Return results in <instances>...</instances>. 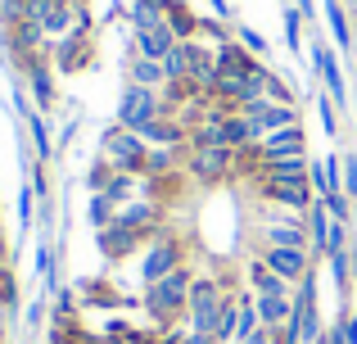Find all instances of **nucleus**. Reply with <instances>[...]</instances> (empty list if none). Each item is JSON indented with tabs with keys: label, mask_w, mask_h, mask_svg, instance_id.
<instances>
[{
	"label": "nucleus",
	"mask_w": 357,
	"mask_h": 344,
	"mask_svg": "<svg viewBox=\"0 0 357 344\" xmlns=\"http://www.w3.org/2000/svg\"><path fill=\"white\" fill-rule=\"evenodd\" d=\"M249 163L262 168H307V154H303V136L298 127H285V132H271L258 150H249Z\"/></svg>",
	"instance_id": "f257e3e1"
},
{
	"label": "nucleus",
	"mask_w": 357,
	"mask_h": 344,
	"mask_svg": "<svg viewBox=\"0 0 357 344\" xmlns=\"http://www.w3.org/2000/svg\"><path fill=\"white\" fill-rule=\"evenodd\" d=\"M163 114H167V105H163L158 91L127 87V91H122V105H118V127H127V132H145V127L158 123Z\"/></svg>",
	"instance_id": "f03ea898"
},
{
	"label": "nucleus",
	"mask_w": 357,
	"mask_h": 344,
	"mask_svg": "<svg viewBox=\"0 0 357 344\" xmlns=\"http://www.w3.org/2000/svg\"><path fill=\"white\" fill-rule=\"evenodd\" d=\"M185 308H190V331L218 336V317H222V308H227V299H222L218 281L199 276V281H190V299H185Z\"/></svg>",
	"instance_id": "7ed1b4c3"
},
{
	"label": "nucleus",
	"mask_w": 357,
	"mask_h": 344,
	"mask_svg": "<svg viewBox=\"0 0 357 344\" xmlns=\"http://www.w3.org/2000/svg\"><path fill=\"white\" fill-rule=\"evenodd\" d=\"M145 154H149V145L136 132H127V127H114L105 136V163L114 172H145Z\"/></svg>",
	"instance_id": "20e7f679"
},
{
	"label": "nucleus",
	"mask_w": 357,
	"mask_h": 344,
	"mask_svg": "<svg viewBox=\"0 0 357 344\" xmlns=\"http://www.w3.org/2000/svg\"><path fill=\"white\" fill-rule=\"evenodd\" d=\"M185 299H190V281H185V272H172V276H163V281L145 285V308L154 313V317H172V313H181Z\"/></svg>",
	"instance_id": "39448f33"
},
{
	"label": "nucleus",
	"mask_w": 357,
	"mask_h": 344,
	"mask_svg": "<svg viewBox=\"0 0 357 344\" xmlns=\"http://www.w3.org/2000/svg\"><path fill=\"white\" fill-rule=\"evenodd\" d=\"M231 163H236V150L222 141H190V168L199 181H218V177L231 172Z\"/></svg>",
	"instance_id": "423d86ee"
},
{
	"label": "nucleus",
	"mask_w": 357,
	"mask_h": 344,
	"mask_svg": "<svg viewBox=\"0 0 357 344\" xmlns=\"http://www.w3.org/2000/svg\"><path fill=\"white\" fill-rule=\"evenodd\" d=\"M262 236H267V245H303V249H307L303 213L280 209V204H271V213L262 218Z\"/></svg>",
	"instance_id": "0eeeda50"
},
{
	"label": "nucleus",
	"mask_w": 357,
	"mask_h": 344,
	"mask_svg": "<svg viewBox=\"0 0 357 344\" xmlns=\"http://www.w3.org/2000/svg\"><path fill=\"white\" fill-rule=\"evenodd\" d=\"M154 222H158V200H127V204H114L105 227H127V231H140V236H145Z\"/></svg>",
	"instance_id": "6e6552de"
},
{
	"label": "nucleus",
	"mask_w": 357,
	"mask_h": 344,
	"mask_svg": "<svg viewBox=\"0 0 357 344\" xmlns=\"http://www.w3.org/2000/svg\"><path fill=\"white\" fill-rule=\"evenodd\" d=\"M262 263H267L276 276H285L289 285H298L307 276V249L303 245H267Z\"/></svg>",
	"instance_id": "1a4fd4ad"
},
{
	"label": "nucleus",
	"mask_w": 357,
	"mask_h": 344,
	"mask_svg": "<svg viewBox=\"0 0 357 344\" xmlns=\"http://www.w3.org/2000/svg\"><path fill=\"white\" fill-rule=\"evenodd\" d=\"M176 263H181V254H176V249L163 240V245H154L145 258H140V281H145V285L163 281V276H172V272H176Z\"/></svg>",
	"instance_id": "9d476101"
},
{
	"label": "nucleus",
	"mask_w": 357,
	"mask_h": 344,
	"mask_svg": "<svg viewBox=\"0 0 357 344\" xmlns=\"http://www.w3.org/2000/svg\"><path fill=\"white\" fill-rule=\"evenodd\" d=\"M181 41V36L172 32V23L163 27H136V50L145 54V59H167V50Z\"/></svg>",
	"instance_id": "9b49d317"
},
{
	"label": "nucleus",
	"mask_w": 357,
	"mask_h": 344,
	"mask_svg": "<svg viewBox=\"0 0 357 344\" xmlns=\"http://www.w3.org/2000/svg\"><path fill=\"white\" fill-rule=\"evenodd\" d=\"M131 87H145V91H158V96H163V91L172 87V77H167L163 59H145V54H136V63H131Z\"/></svg>",
	"instance_id": "f8f14e48"
},
{
	"label": "nucleus",
	"mask_w": 357,
	"mask_h": 344,
	"mask_svg": "<svg viewBox=\"0 0 357 344\" xmlns=\"http://www.w3.org/2000/svg\"><path fill=\"white\" fill-rule=\"evenodd\" d=\"M249 100H280V105H289V91H285V82H280L276 73H267L262 63H253L249 68Z\"/></svg>",
	"instance_id": "ddd939ff"
},
{
	"label": "nucleus",
	"mask_w": 357,
	"mask_h": 344,
	"mask_svg": "<svg viewBox=\"0 0 357 344\" xmlns=\"http://www.w3.org/2000/svg\"><path fill=\"white\" fill-rule=\"evenodd\" d=\"M249 285H253V294H294V285H289L285 276H276L262 258L249 263Z\"/></svg>",
	"instance_id": "4468645a"
},
{
	"label": "nucleus",
	"mask_w": 357,
	"mask_h": 344,
	"mask_svg": "<svg viewBox=\"0 0 357 344\" xmlns=\"http://www.w3.org/2000/svg\"><path fill=\"white\" fill-rule=\"evenodd\" d=\"M73 23H77V5H73V0H54V5L45 9V18H41V32L63 36Z\"/></svg>",
	"instance_id": "2eb2a0df"
},
{
	"label": "nucleus",
	"mask_w": 357,
	"mask_h": 344,
	"mask_svg": "<svg viewBox=\"0 0 357 344\" xmlns=\"http://www.w3.org/2000/svg\"><path fill=\"white\" fill-rule=\"evenodd\" d=\"M136 245H140V231H127V227H105V231H100V249L114 254V258L131 254Z\"/></svg>",
	"instance_id": "dca6fc26"
},
{
	"label": "nucleus",
	"mask_w": 357,
	"mask_h": 344,
	"mask_svg": "<svg viewBox=\"0 0 357 344\" xmlns=\"http://www.w3.org/2000/svg\"><path fill=\"white\" fill-rule=\"evenodd\" d=\"M312 59H317V68L326 73V82H331V100L340 105V100H344V77H340V63H335V54L326 50V41L312 45Z\"/></svg>",
	"instance_id": "f3484780"
},
{
	"label": "nucleus",
	"mask_w": 357,
	"mask_h": 344,
	"mask_svg": "<svg viewBox=\"0 0 357 344\" xmlns=\"http://www.w3.org/2000/svg\"><path fill=\"white\" fill-rule=\"evenodd\" d=\"M167 0H136V9H131V18H136V27H163L167 23Z\"/></svg>",
	"instance_id": "a211bd4d"
},
{
	"label": "nucleus",
	"mask_w": 357,
	"mask_h": 344,
	"mask_svg": "<svg viewBox=\"0 0 357 344\" xmlns=\"http://www.w3.org/2000/svg\"><path fill=\"white\" fill-rule=\"evenodd\" d=\"M326 23H331V36L340 45H349V23H344V9H340V0H326Z\"/></svg>",
	"instance_id": "6ab92c4d"
},
{
	"label": "nucleus",
	"mask_w": 357,
	"mask_h": 344,
	"mask_svg": "<svg viewBox=\"0 0 357 344\" xmlns=\"http://www.w3.org/2000/svg\"><path fill=\"white\" fill-rule=\"evenodd\" d=\"M236 344H276V340H271V331H267V327H253V331H244Z\"/></svg>",
	"instance_id": "aec40b11"
},
{
	"label": "nucleus",
	"mask_w": 357,
	"mask_h": 344,
	"mask_svg": "<svg viewBox=\"0 0 357 344\" xmlns=\"http://www.w3.org/2000/svg\"><path fill=\"white\" fill-rule=\"evenodd\" d=\"M344 190H349V195L357 190V163H353V159L344 163Z\"/></svg>",
	"instance_id": "412c9836"
},
{
	"label": "nucleus",
	"mask_w": 357,
	"mask_h": 344,
	"mask_svg": "<svg viewBox=\"0 0 357 344\" xmlns=\"http://www.w3.org/2000/svg\"><path fill=\"white\" fill-rule=\"evenodd\" d=\"M298 14H312V0H298Z\"/></svg>",
	"instance_id": "4be33fe9"
}]
</instances>
